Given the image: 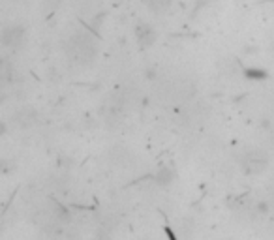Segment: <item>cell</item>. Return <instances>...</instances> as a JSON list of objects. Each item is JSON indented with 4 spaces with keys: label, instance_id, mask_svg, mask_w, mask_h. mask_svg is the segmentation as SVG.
<instances>
[{
    "label": "cell",
    "instance_id": "277c9868",
    "mask_svg": "<svg viewBox=\"0 0 274 240\" xmlns=\"http://www.w3.org/2000/svg\"><path fill=\"white\" fill-rule=\"evenodd\" d=\"M244 75L248 77V79H267V75L269 73L265 72V70H259V68H248V70H244Z\"/></svg>",
    "mask_w": 274,
    "mask_h": 240
},
{
    "label": "cell",
    "instance_id": "6da1fadb",
    "mask_svg": "<svg viewBox=\"0 0 274 240\" xmlns=\"http://www.w3.org/2000/svg\"><path fill=\"white\" fill-rule=\"evenodd\" d=\"M24 38V28L21 24H11L2 30V43L6 47H19Z\"/></svg>",
    "mask_w": 274,
    "mask_h": 240
},
{
    "label": "cell",
    "instance_id": "5b68a950",
    "mask_svg": "<svg viewBox=\"0 0 274 240\" xmlns=\"http://www.w3.org/2000/svg\"><path fill=\"white\" fill-rule=\"evenodd\" d=\"M169 6V0H148V8L154 11H161Z\"/></svg>",
    "mask_w": 274,
    "mask_h": 240
},
{
    "label": "cell",
    "instance_id": "3957f363",
    "mask_svg": "<svg viewBox=\"0 0 274 240\" xmlns=\"http://www.w3.org/2000/svg\"><path fill=\"white\" fill-rule=\"evenodd\" d=\"M175 176H177V173H175V169L169 167V165H163V167H160L158 171H156V175L152 176V180H154V182H156L158 186H161V188H167V186L173 184Z\"/></svg>",
    "mask_w": 274,
    "mask_h": 240
},
{
    "label": "cell",
    "instance_id": "7a4b0ae2",
    "mask_svg": "<svg viewBox=\"0 0 274 240\" xmlns=\"http://www.w3.org/2000/svg\"><path fill=\"white\" fill-rule=\"evenodd\" d=\"M136 40L143 49L154 45L156 41V30L150 24H137L136 26Z\"/></svg>",
    "mask_w": 274,
    "mask_h": 240
},
{
    "label": "cell",
    "instance_id": "8992f818",
    "mask_svg": "<svg viewBox=\"0 0 274 240\" xmlns=\"http://www.w3.org/2000/svg\"><path fill=\"white\" fill-rule=\"evenodd\" d=\"M256 210H258V214H269V210H271V205H269V201H265V199H261V201H258L256 203Z\"/></svg>",
    "mask_w": 274,
    "mask_h": 240
}]
</instances>
